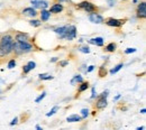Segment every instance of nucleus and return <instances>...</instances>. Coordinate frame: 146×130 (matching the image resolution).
Masks as SVG:
<instances>
[{"mask_svg":"<svg viewBox=\"0 0 146 130\" xmlns=\"http://www.w3.org/2000/svg\"><path fill=\"white\" fill-rule=\"evenodd\" d=\"M14 47V38L10 35H3L0 38V57L9 55L13 52Z\"/></svg>","mask_w":146,"mask_h":130,"instance_id":"nucleus-1","label":"nucleus"},{"mask_svg":"<svg viewBox=\"0 0 146 130\" xmlns=\"http://www.w3.org/2000/svg\"><path fill=\"white\" fill-rule=\"evenodd\" d=\"M33 45H31L28 42L26 43H19V42H14V47H13V52H15L17 55L24 54V53H29L33 51Z\"/></svg>","mask_w":146,"mask_h":130,"instance_id":"nucleus-2","label":"nucleus"},{"mask_svg":"<svg viewBox=\"0 0 146 130\" xmlns=\"http://www.w3.org/2000/svg\"><path fill=\"white\" fill-rule=\"evenodd\" d=\"M107 96H108V91H105L99 96V99L96 103L97 109H105L107 107Z\"/></svg>","mask_w":146,"mask_h":130,"instance_id":"nucleus-3","label":"nucleus"},{"mask_svg":"<svg viewBox=\"0 0 146 130\" xmlns=\"http://www.w3.org/2000/svg\"><path fill=\"white\" fill-rule=\"evenodd\" d=\"M79 8L86 10L87 13H93V11H96V9H97V8L94 7V5L91 3V2H89V1H83V2L79 3Z\"/></svg>","mask_w":146,"mask_h":130,"instance_id":"nucleus-4","label":"nucleus"},{"mask_svg":"<svg viewBox=\"0 0 146 130\" xmlns=\"http://www.w3.org/2000/svg\"><path fill=\"white\" fill-rule=\"evenodd\" d=\"M75 37H76V28H75V26H68L64 38H66L68 40H72Z\"/></svg>","mask_w":146,"mask_h":130,"instance_id":"nucleus-5","label":"nucleus"},{"mask_svg":"<svg viewBox=\"0 0 146 130\" xmlns=\"http://www.w3.org/2000/svg\"><path fill=\"white\" fill-rule=\"evenodd\" d=\"M89 20L91 22H93V24H102L105 21V19H104V17L101 15H99V14H97L94 11L89 15Z\"/></svg>","mask_w":146,"mask_h":130,"instance_id":"nucleus-6","label":"nucleus"},{"mask_svg":"<svg viewBox=\"0 0 146 130\" xmlns=\"http://www.w3.org/2000/svg\"><path fill=\"white\" fill-rule=\"evenodd\" d=\"M125 22V20H120V19H115V18H109L106 20V24L110 26V27H120L123 26Z\"/></svg>","mask_w":146,"mask_h":130,"instance_id":"nucleus-7","label":"nucleus"},{"mask_svg":"<svg viewBox=\"0 0 146 130\" xmlns=\"http://www.w3.org/2000/svg\"><path fill=\"white\" fill-rule=\"evenodd\" d=\"M32 5L34 8H40V9H46L48 7V2L45 0H32Z\"/></svg>","mask_w":146,"mask_h":130,"instance_id":"nucleus-8","label":"nucleus"},{"mask_svg":"<svg viewBox=\"0 0 146 130\" xmlns=\"http://www.w3.org/2000/svg\"><path fill=\"white\" fill-rule=\"evenodd\" d=\"M137 16L139 18H145L146 17V3L145 2H141L138 5L137 8Z\"/></svg>","mask_w":146,"mask_h":130,"instance_id":"nucleus-9","label":"nucleus"},{"mask_svg":"<svg viewBox=\"0 0 146 130\" xmlns=\"http://www.w3.org/2000/svg\"><path fill=\"white\" fill-rule=\"evenodd\" d=\"M29 40V36L28 34L26 33H18L16 35V42H19V43H26Z\"/></svg>","mask_w":146,"mask_h":130,"instance_id":"nucleus-10","label":"nucleus"},{"mask_svg":"<svg viewBox=\"0 0 146 130\" xmlns=\"http://www.w3.org/2000/svg\"><path fill=\"white\" fill-rule=\"evenodd\" d=\"M35 66H36V63H35V62H28V63L23 67V72H24L25 74H27V73H29L32 70H34Z\"/></svg>","mask_w":146,"mask_h":130,"instance_id":"nucleus-11","label":"nucleus"},{"mask_svg":"<svg viewBox=\"0 0 146 130\" xmlns=\"http://www.w3.org/2000/svg\"><path fill=\"white\" fill-rule=\"evenodd\" d=\"M89 44L96 45V46H102L104 45V38L102 37H96L89 39Z\"/></svg>","mask_w":146,"mask_h":130,"instance_id":"nucleus-12","label":"nucleus"},{"mask_svg":"<svg viewBox=\"0 0 146 130\" xmlns=\"http://www.w3.org/2000/svg\"><path fill=\"white\" fill-rule=\"evenodd\" d=\"M63 10V6L61 5V3H54L52 7H51V13L52 14H58V13H61Z\"/></svg>","mask_w":146,"mask_h":130,"instance_id":"nucleus-13","label":"nucleus"},{"mask_svg":"<svg viewBox=\"0 0 146 130\" xmlns=\"http://www.w3.org/2000/svg\"><path fill=\"white\" fill-rule=\"evenodd\" d=\"M23 14L25 16H29V17H35L37 15L36 10L34 8H26V9L23 10Z\"/></svg>","mask_w":146,"mask_h":130,"instance_id":"nucleus-14","label":"nucleus"},{"mask_svg":"<svg viewBox=\"0 0 146 130\" xmlns=\"http://www.w3.org/2000/svg\"><path fill=\"white\" fill-rule=\"evenodd\" d=\"M66 28L68 26H63V27H58V28H55V33L60 36V38H64V35H65V32H66Z\"/></svg>","mask_w":146,"mask_h":130,"instance_id":"nucleus-15","label":"nucleus"},{"mask_svg":"<svg viewBox=\"0 0 146 130\" xmlns=\"http://www.w3.org/2000/svg\"><path fill=\"white\" fill-rule=\"evenodd\" d=\"M51 16V11L46 10V9H42V13H40V19L42 21H47L48 18Z\"/></svg>","mask_w":146,"mask_h":130,"instance_id":"nucleus-16","label":"nucleus"},{"mask_svg":"<svg viewBox=\"0 0 146 130\" xmlns=\"http://www.w3.org/2000/svg\"><path fill=\"white\" fill-rule=\"evenodd\" d=\"M81 119H82V117H80L78 114H72V115L68 117L66 121L68 122H78V121H81Z\"/></svg>","mask_w":146,"mask_h":130,"instance_id":"nucleus-17","label":"nucleus"},{"mask_svg":"<svg viewBox=\"0 0 146 130\" xmlns=\"http://www.w3.org/2000/svg\"><path fill=\"white\" fill-rule=\"evenodd\" d=\"M116 47H117V46H116V44H115V43H110V44H108V45L106 46V48H105V49H106L107 52H109V53H112V52H115V51H116Z\"/></svg>","mask_w":146,"mask_h":130,"instance_id":"nucleus-18","label":"nucleus"},{"mask_svg":"<svg viewBox=\"0 0 146 130\" xmlns=\"http://www.w3.org/2000/svg\"><path fill=\"white\" fill-rule=\"evenodd\" d=\"M83 82V77L81 75H75L71 81V84H75V83H82Z\"/></svg>","mask_w":146,"mask_h":130,"instance_id":"nucleus-19","label":"nucleus"},{"mask_svg":"<svg viewBox=\"0 0 146 130\" xmlns=\"http://www.w3.org/2000/svg\"><path fill=\"white\" fill-rule=\"evenodd\" d=\"M121 67H124V65H123V64H118V65H116L113 69L110 70V73H111V74H115V73H117L118 71H120Z\"/></svg>","mask_w":146,"mask_h":130,"instance_id":"nucleus-20","label":"nucleus"},{"mask_svg":"<svg viewBox=\"0 0 146 130\" xmlns=\"http://www.w3.org/2000/svg\"><path fill=\"white\" fill-rule=\"evenodd\" d=\"M88 88H89V83H88V82H82L81 85H80V88H79V92H83V91H86Z\"/></svg>","mask_w":146,"mask_h":130,"instance_id":"nucleus-21","label":"nucleus"},{"mask_svg":"<svg viewBox=\"0 0 146 130\" xmlns=\"http://www.w3.org/2000/svg\"><path fill=\"white\" fill-rule=\"evenodd\" d=\"M39 79H40V80H53V76L51 74L43 73V74H39Z\"/></svg>","mask_w":146,"mask_h":130,"instance_id":"nucleus-22","label":"nucleus"},{"mask_svg":"<svg viewBox=\"0 0 146 130\" xmlns=\"http://www.w3.org/2000/svg\"><path fill=\"white\" fill-rule=\"evenodd\" d=\"M29 24H31L32 26H34V27H39V26L42 25V21H40V20H35V19H34V20H31Z\"/></svg>","mask_w":146,"mask_h":130,"instance_id":"nucleus-23","label":"nucleus"},{"mask_svg":"<svg viewBox=\"0 0 146 130\" xmlns=\"http://www.w3.org/2000/svg\"><path fill=\"white\" fill-rule=\"evenodd\" d=\"M15 66H16V61H15V59H10V61L8 62V69L11 70V69H14Z\"/></svg>","mask_w":146,"mask_h":130,"instance_id":"nucleus-24","label":"nucleus"},{"mask_svg":"<svg viewBox=\"0 0 146 130\" xmlns=\"http://www.w3.org/2000/svg\"><path fill=\"white\" fill-rule=\"evenodd\" d=\"M79 49H80V52H82V53H86V54L90 53V48H89L88 46H82V47H80Z\"/></svg>","mask_w":146,"mask_h":130,"instance_id":"nucleus-25","label":"nucleus"},{"mask_svg":"<svg viewBox=\"0 0 146 130\" xmlns=\"http://www.w3.org/2000/svg\"><path fill=\"white\" fill-rule=\"evenodd\" d=\"M57 110H58V107H57V106H55L54 108H53L51 111L48 112V113H46V115H47V117H51V115H53V114H54V113L57 111Z\"/></svg>","mask_w":146,"mask_h":130,"instance_id":"nucleus-26","label":"nucleus"},{"mask_svg":"<svg viewBox=\"0 0 146 130\" xmlns=\"http://www.w3.org/2000/svg\"><path fill=\"white\" fill-rule=\"evenodd\" d=\"M45 95H46V92H43L42 94H40V95H39V96H38V98H37L36 100H35V102H36V103L40 102V101H42V100H43V99L45 98Z\"/></svg>","mask_w":146,"mask_h":130,"instance_id":"nucleus-27","label":"nucleus"},{"mask_svg":"<svg viewBox=\"0 0 146 130\" xmlns=\"http://www.w3.org/2000/svg\"><path fill=\"white\" fill-rule=\"evenodd\" d=\"M81 114H82V118H87L89 115V110L88 109H82L81 110Z\"/></svg>","mask_w":146,"mask_h":130,"instance_id":"nucleus-28","label":"nucleus"},{"mask_svg":"<svg viewBox=\"0 0 146 130\" xmlns=\"http://www.w3.org/2000/svg\"><path fill=\"white\" fill-rule=\"evenodd\" d=\"M106 73H107L106 69L105 67H100V70H99V76H105Z\"/></svg>","mask_w":146,"mask_h":130,"instance_id":"nucleus-29","label":"nucleus"},{"mask_svg":"<svg viewBox=\"0 0 146 130\" xmlns=\"http://www.w3.org/2000/svg\"><path fill=\"white\" fill-rule=\"evenodd\" d=\"M136 52V48H127L126 51H125V53L126 54H130V53H135Z\"/></svg>","mask_w":146,"mask_h":130,"instance_id":"nucleus-30","label":"nucleus"},{"mask_svg":"<svg viewBox=\"0 0 146 130\" xmlns=\"http://www.w3.org/2000/svg\"><path fill=\"white\" fill-rule=\"evenodd\" d=\"M107 2H108V5L110 7H113L116 5V0H107Z\"/></svg>","mask_w":146,"mask_h":130,"instance_id":"nucleus-31","label":"nucleus"},{"mask_svg":"<svg viewBox=\"0 0 146 130\" xmlns=\"http://www.w3.org/2000/svg\"><path fill=\"white\" fill-rule=\"evenodd\" d=\"M68 64H69V62H68V61H62V62H60V66H62V67L66 66Z\"/></svg>","mask_w":146,"mask_h":130,"instance_id":"nucleus-32","label":"nucleus"},{"mask_svg":"<svg viewBox=\"0 0 146 130\" xmlns=\"http://www.w3.org/2000/svg\"><path fill=\"white\" fill-rule=\"evenodd\" d=\"M97 96V92H96V89L92 88V94H91V99H94Z\"/></svg>","mask_w":146,"mask_h":130,"instance_id":"nucleus-33","label":"nucleus"},{"mask_svg":"<svg viewBox=\"0 0 146 130\" xmlns=\"http://www.w3.org/2000/svg\"><path fill=\"white\" fill-rule=\"evenodd\" d=\"M17 122H18V118H15V119H13V121L10 122V125H11V126H14V125H16Z\"/></svg>","mask_w":146,"mask_h":130,"instance_id":"nucleus-34","label":"nucleus"},{"mask_svg":"<svg viewBox=\"0 0 146 130\" xmlns=\"http://www.w3.org/2000/svg\"><path fill=\"white\" fill-rule=\"evenodd\" d=\"M93 70H94V66H93V65H90V66H89V69L87 70V72H92Z\"/></svg>","mask_w":146,"mask_h":130,"instance_id":"nucleus-35","label":"nucleus"},{"mask_svg":"<svg viewBox=\"0 0 146 130\" xmlns=\"http://www.w3.org/2000/svg\"><path fill=\"white\" fill-rule=\"evenodd\" d=\"M84 67H86V65H82V66H81V67H80V70H81V71H83V72H86V73H87V69H84Z\"/></svg>","mask_w":146,"mask_h":130,"instance_id":"nucleus-36","label":"nucleus"},{"mask_svg":"<svg viewBox=\"0 0 146 130\" xmlns=\"http://www.w3.org/2000/svg\"><path fill=\"white\" fill-rule=\"evenodd\" d=\"M56 61H57V57H53V58L51 59V62H52V63H54V62H56Z\"/></svg>","mask_w":146,"mask_h":130,"instance_id":"nucleus-37","label":"nucleus"},{"mask_svg":"<svg viewBox=\"0 0 146 130\" xmlns=\"http://www.w3.org/2000/svg\"><path fill=\"white\" fill-rule=\"evenodd\" d=\"M141 113H143V114H145V113H146V110H145V109H142V110H141Z\"/></svg>","mask_w":146,"mask_h":130,"instance_id":"nucleus-38","label":"nucleus"},{"mask_svg":"<svg viewBox=\"0 0 146 130\" xmlns=\"http://www.w3.org/2000/svg\"><path fill=\"white\" fill-rule=\"evenodd\" d=\"M36 129L37 130H42V127H40V126H36Z\"/></svg>","mask_w":146,"mask_h":130,"instance_id":"nucleus-39","label":"nucleus"},{"mask_svg":"<svg viewBox=\"0 0 146 130\" xmlns=\"http://www.w3.org/2000/svg\"><path fill=\"white\" fill-rule=\"evenodd\" d=\"M58 1H60V2H61V1H65V0H58Z\"/></svg>","mask_w":146,"mask_h":130,"instance_id":"nucleus-40","label":"nucleus"},{"mask_svg":"<svg viewBox=\"0 0 146 130\" xmlns=\"http://www.w3.org/2000/svg\"><path fill=\"white\" fill-rule=\"evenodd\" d=\"M124 1H125V0H124Z\"/></svg>","mask_w":146,"mask_h":130,"instance_id":"nucleus-41","label":"nucleus"}]
</instances>
